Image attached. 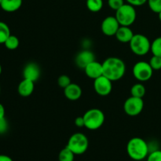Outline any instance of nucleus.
Listing matches in <instances>:
<instances>
[{"instance_id":"23","label":"nucleus","mask_w":161,"mask_h":161,"mask_svg":"<svg viewBox=\"0 0 161 161\" xmlns=\"http://www.w3.org/2000/svg\"><path fill=\"white\" fill-rule=\"evenodd\" d=\"M153 55L161 58V36L157 38L151 42V50Z\"/></svg>"},{"instance_id":"27","label":"nucleus","mask_w":161,"mask_h":161,"mask_svg":"<svg viewBox=\"0 0 161 161\" xmlns=\"http://www.w3.org/2000/svg\"><path fill=\"white\" fill-rule=\"evenodd\" d=\"M124 4V0H108V5L113 10H117Z\"/></svg>"},{"instance_id":"33","label":"nucleus","mask_w":161,"mask_h":161,"mask_svg":"<svg viewBox=\"0 0 161 161\" xmlns=\"http://www.w3.org/2000/svg\"><path fill=\"white\" fill-rule=\"evenodd\" d=\"M5 113H6V111H5L4 106L3 104L0 103V118L5 117Z\"/></svg>"},{"instance_id":"18","label":"nucleus","mask_w":161,"mask_h":161,"mask_svg":"<svg viewBox=\"0 0 161 161\" xmlns=\"http://www.w3.org/2000/svg\"><path fill=\"white\" fill-rule=\"evenodd\" d=\"M146 87L142 83H136V84L133 85L130 89V95L135 97L143 98V97L146 95Z\"/></svg>"},{"instance_id":"19","label":"nucleus","mask_w":161,"mask_h":161,"mask_svg":"<svg viewBox=\"0 0 161 161\" xmlns=\"http://www.w3.org/2000/svg\"><path fill=\"white\" fill-rule=\"evenodd\" d=\"M86 7L91 12L97 13L103 7V0H86Z\"/></svg>"},{"instance_id":"37","label":"nucleus","mask_w":161,"mask_h":161,"mask_svg":"<svg viewBox=\"0 0 161 161\" xmlns=\"http://www.w3.org/2000/svg\"><path fill=\"white\" fill-rule=\"evenodd\" d=\"M0 92H1V87H0Z\"/></svg>"},{"instance_id":"28","label":"nucleus","mask_w":161,"mask_h":161,"mask_svg":"<svg viewBox=\"0 0 161 161\" xmlns=\"http://www.w3.org/2000/svg\"><path fill=\"white\" fill-rule=\"evenodd\" d=\"M147 161H161V150H155L148 155Z\"/></svg>"},{"instance_id":"24","label":"nucleus","mask_w":161,"mask_h":161,"mask_svg":"<svg viewBox=\"0 0 161 161\" xmlns=\"http://www.w3.org/2000/svg\"><path fill=\"white\" fill-rule=\"evenodd\" d=\"M147 3L153 13L159 14L161 11V0H148Z\"/></svg>"},{"instance_id":"5","label":"nucleus","mask_w":161,"mask_h":161,"mask_svg":"<svg viewBox=\"0 0 161 161\" xmlns=\"http://www.w3.org/2000/svg\"><path fill=\"white\" fill-rule=\"evenodd\" d=\"M130 50L138 56H144L151 50V42L147 36L142 34H135L129 42Z\"/></svg>"},{"instance_id":"10","label":"nucleus","mask_w":161,"mask_h":161,"mask_svg":"<svg viewBox=\"0 0 161 161\" xmlns=\"http://www.w3.org/2000/svg\"><path fill=\"white\" fill-rule=\"evenodd\" d=\"M119 27H120V25L118 22L117 19L116 18V17H113V16H108L105 17L101 25L102 31L104 35L107 36H115Z\"/></svg>"},{"instance_id":"36","label":"nucleus","mask_w":161,"mask_h":161,"mask_svg":"<svg viewBox=\"0 0 161 161\" xmlns=\"http://www.w3.org/2000/svg\"><path fill=\"white\" fill-rule=\"evenodd\" d=\"M1 3H2V0H0V5H1Z\"/></svg>"},{"instance_id":"30","label":"nucleus","mask_w":161,"mask_h":161,"mask_svg":"<svg viewBox=\"0 0 161 161\" xmlns=\"http://www.w3.org/2000/svg\"><path fill=\"white\" fill-rule=\"evenodd\" d=\"M128 4L132 5L134 6H141L147 3L148 0H126Z\"/></svg>"},{"instance_id":"20","label":"nucleus","mask_w":161,"mask_h":161,"mask_svg":"<svg viewBox=\"0 0 161 161\" xmlns=\"http://www.w3.org/2000/svg\"><path fill=\"white\" fill-rule=\"evenodd\" d=\"M75 154L72 150L66 146L65 148L61 149L58 155V160L59 161H74Z\"/></svg>"},{"instance_id":"8","label":"nucleus","mask_w":161,"mask_h":161,"mask_svg":"<svg viewBox=\"0 0 161 161\" xmlns=\"http://www.w3.org/2000/svg\"><path fill=\"white\" fill-rule=\"evenodd\" d=\"M144 108V101L140 97L130 96L124 104V110L130 116H136L142 112Z\"/></svg>"},{"instance_id":"6","label":"nucleus","mask_w":161,"mask_h":161,"mask_svg":"<svg viewBox=\"0 0 161 161\" xmlns=\"http://www.w3.org/2000/svg\"><path fill=\"white\" fill-rule=\"evenodd\" d=\"M66 146L75 155H82L88 149L89 140L84 134L75 133L69 138Z\"/></svg>"},{"instance_id":"14","label":"nucleus","mask_w":161,"mask_h":161,"mask_svg":"<svg viewBox=\"0 0 161 161\" xmlns=\"http://www.w3.org/2000/svg\"><path fill=\"white\" fill-rule=\"evenodd\" d=\"M82 93H83L82 88L75 83H71L64 89V96L69 101L79 100L81 97Z\"/></svg>"},{"instance_id":"26","label":"nucleus","mask_w":161,"mask_h":161,"mask_svg":"<svg viewBox=\"0 0 161 161\" xmlns=\"http://www.w3.org/2000/svg\"><path fill=\"white\" fill-rule=\"evenodd\" d=\"M71 79L70 77L66 75H62L58 78V86L61 88L64 89L65 87H67L69 84H71Z\"/></svg>"},{"instance_id":"21","label":"nucleus","mask_w":161,"mask_h":161,"mask_svg":"<svg viewBox=\"0 0 161 161\" xmlns=\"http://www.w3.org/2000/svg\"><path fill=\"white\" fill-rule=\"evenodd\" d=\"M10 35L9 26L5 22L0 21V44H4Z\"/></svg>"},{"instance_id":"25","label":"nucleus","mask_w":161,"mask_h":161,"mask_svg":"<svg viewBox=\"0 0 161 161\" xmlns=\"http://www.w3.org/2000/svg\"><path fill=\"white\" fill-rule=\"evenodd\" d=\"M149 64L153 69V71H158L161 69V58L158 56L153 55L152 58L149 60Z\"/></svg>"},{"instance_id":"34","label":"nucleus","mask_w":161,"mask_h":161,"mask_svg":"<svg viewBox=\"0 0 161 161\" xmlns=\"http://www.w3.org/2000/svg\"><path fill=\"white\" fill-rule=\"evenodd\" d=\"M158 17H159V20H160V22H161V11L158 14Z\"/></svg>"},{"instance_id":"32","label":"nucleus","mask_w":161,"mask_h":161,"mask_svg":"<svg viewBox=\"0 0 161 161\" xmlns=\"http://www.w3.org/2000/svg\"><path fill=\"white\" fill-rule=\"evenodd\" d=\"M0 161H14V160H13L12 158L9 157V156L3 155V154H1V155H0Z\"/></svg>"},{"instance_id":"9","label":"nucleus","mask_w":161,"mask_h":161,"mask_svg":"<svg viewBox=\"0 0 161 161\" xmlns=\"http://www.w3.org/2000/svg\"><path fill=\"white\" fill-rule=\"evenodd\" d=\"M94 88L98 95L105 97L113 91V82L105 75H102L94 80Z\"/></svg>"},{"instance_id":"2","label":"nucleus","mask_w":161,"mask_h":161,"mask_svg":"<svg viewBox=\"0 0 161 161\" xmlns=\"http://www.w3.org/2000/svg\"><path fill=\"white\" fill-rule=\"evenodd\" d=\"M127 153L130 159L141 161L147 158L149 155V146L143 138L135 137L129 140L127 145Z\"/></svg>"},{"instance_id":"11","label":"nucleus","mask_w":161,"mask_h":161,"mask_svg":"<svg viewBox=\"0 0 161 161\" xmlns=\"http://www.w3.org/2000/svg\"><path fill=\"white\" fill-rule=\"evenodd\" d=\"M84 72L86 76L92 80L98 78L103 75V67L102 63L98 62L97 61H94L85 67Z\"/></svg>"},{"instance_id":"15","label":"nucleus","mask_w":161,"mask_h":161,"mask_svg":"<svg viewBox=\"0 0 161 161\" xmlns=\"http://www.w3.org/2000/svg\"><path fill=\"white\" fill-rule=\"evenodd\" d=\"M35 88V82L31 81V80H27V79H24L18 85L17 87V91L18 94H20L21 97H29L31 95L34 91Z\"/></svg>"},{"instance_id":"3","label":"nucleus","mask_w":161,"mask_h":161,"mask_svg":"<svg viewBox=\"0 0 161 161\" xmlns=\"http://www.w3.org/2000/svg\"><path fill=\"white\" fill-rule=\"evenodd\" d=\"M85 127L89 130H95L102 127L105 120L103 112L98 108H91L87 110L83 115Z\"/></svg>"},{"instance_id":"29","label":"nucleus","mask_w":161,"mask_h":161,"mask_svg":"<svg viewBox=\"0 0 161 161\" xmlns=\"http://www.w3.org/2000/svg\"><path fill=\"white\" fill-rule=\"evenodd\" d=\"M9 128V124L6 118H0V135H3L6 133Z\"/></svg>"},{"instance_id":"12","label":"nucleus","mask_w":161,"mask_h":161,"mask_svg":"<svg viewBox=\"0 0 161 161\" xmlns=\"http://www.w3.org/2000/svg\"><path fill=\"white\" fill-rule=\"evenodd\" d=\"M95 61V56L94 53L91 50H85L83 51H80L75 57V64L79 68L85 69L87 64L91 63L92 61Z\"/></svg>"},{"instance_id":"16","label":"nucleus","mask_w":161,"mask_h":161,"mask_svg":"<svg viewBox=\"0 0 161 161\" xmlns=\"http://www.w3.org/2000/svg\"><path fill=\"white\" fill-rule=\"evenodd\" d=\"M134 35L135 34L130 27L120 26L116 31L115 36L119 42L123 43H129L133 38Z\"/></svg>"},{"instance_id":"35","label":"nucleus","mask_w":161,"mask_h":161,"mask_svg":"<svg viewBox=\"0 0 161 161\" xmlns=\"http://www.w3.org/2000/svg\"><path fill=\"white\" fill-rule=\"evenodd\" d=\"M2 71H3V69H2V66H1V64H0V75L2 74Z\"/></svg>"},{"instance_id":"4","label":"nucleus","mask_w":161,"mask_h":161,"mask_svg":"<svg viewBox=\"0 0 161 161\" xmlns=\"http://www.w3.org/2000/svg\"><path fill=\"white\" fill-rule=\"evenodd\" d=\"M115 17L117 19L120 26L130 27L136 20L137 13L135 6L128 3H124L116 11Z\"/></svg>"},{"instance_id":"22","label":"nucleus","mask_w":161,"mask_h":161,"mask_svg":"<svg viewBox=\"0 0 161 161\" xmlns=\"http://www.w3.org/2000/svg\"><path fill=\"white\" fill-rule=\"evenodd\" d=\"M19 44H20L19 39L14 35H10L6 40V42H4L5 47L9 50H14L17 49V47H19Z\"/></svg>"},{"instance_id":"31","label":"nucleus","mask_w":161,"mask_h":161,"mask_svg":"<svg viewBox=\"0 0 161 161\" xmlns=\"http://www.w3.org/2000/svg\"><path fill=\"white\" fill-rule=\"evenodd\" d=\"M75 125L78 127H85V122L83 116H78L75 119Z\"/></svg>"},{"instance_id":"13","label":"nucleus","mask_w":161,"mask_h":161,"mask_svg":"<svg viewBox=\"0 0 161 161\" xmlns=\"http://www.w3.org/2000/svg\"><path fill=\"white\" fill-rule=\"evenodd\" d=\"M40 69H39V65L37 64H36V63H28L24 68V79H27V80L36 82L39 80V76H40Z\"/></svg>"},{"instance_id":"17","label":"nucleus","mask_w":161,"mask_h":161,"mask_svg":"<svg viewBox=\"0 0 161 161\" xmlns=\"http://www.w3.org/2000/svg\"><path fill=\"white\" fill-rule=\"evenodd\" d=\"M23 0H2L0 7L7 13H14L18 10L22 6Z\"/></svg>"},{"instance_id":"7","label":"nucleus","mask_w":161,"mask_h":161,"mask_svg":"<svg viewBox=\"0 0 161 161\" xmlns=\"http://www.w3.org/2000/svg\"><path fill=\"white\" fill-rule=\"evenodd\" d=\"M153 69L149 62L138 61L133 67V75L137 80L140 82H146L153 76Z\"/></svg>"},{"instance_id":"1","label":"nucleus","mask_w":161,"mask_h":161,"mask_svg":"<svg viewBox=\"0 0 161 161\" xmlns=\"http://www.w3.org/2000/svg\"><path fill=\"white\" fill-rule=\"evenodd\" d=\"M103 75L109 79L112 82L121 80L125 75L126 64L123 60L116 57H111L102 63Z\"/></svg>"}]
</instances>
